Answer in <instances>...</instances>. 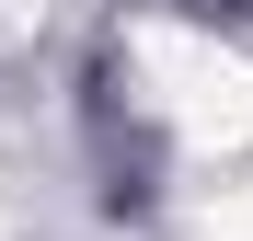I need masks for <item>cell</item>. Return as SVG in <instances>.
Listing matches in <instances>:
<instances>
[{
    "label": "cell",
    "mask_w": 253,
    "mask_h": 241,
    "mask_svg": "<svg viewBox=\"0 0 253 241\" xmlns=\"http://www.w3.org/2000/svg\"><path fill=\"white\" fill-rule=\"evenodd\" d=\"M184 12H242V0H184Z\"/></svg>",
    "instance_id": "obj_1"
}]
</instances>
